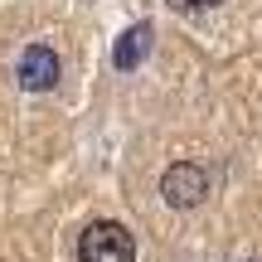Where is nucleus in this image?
<instances>
[{"mask_svg": "<svg viewBox=\"0 0 262 262\" xmlns=\"http://www.w3.org/2000/svg\"><path fill=\"white\" fill-rule=\"evenodd\" d=\"M19 88H29V93H49V88L58 83V54L49 44H29L25 54H19Z\"/></svg>", "mask_w": 262, "mask_h": 262, "instance_id": "3", "label": "nucleus"}, {"mask_svg": "<svg viewBox=\"0 0 262 262\" xmlns=\"http://www.w3.org/2000/svg\"><path fill=\"white\" fill-rule=\"evenodd\" d=\"M160 194H165L170 209H194L199 199L209 194V170L194 165V160H175V165L160 175Z\"/></svg>", "mask_w": 262, "mask_h": 262, "instance_id": "2", "label": "nucleus"}, {"mask_svg": "<svg viewBox=\"0 0 262 262\" xmlns=\"http://www.w3.org/2000/svg\"><path fill=\"white\" fill-rule=\"evenodd\" d=\"M175 10H204V5H219V0H170Z\"/></svg>", "mask_w": 262, "mask_h": 262, "instance_id": "5", "label": "nucleus"}, {"mask_svg": "<svg viewBox=\"0 0 262 262\" xmlns=\"http://www.w3.org/2000/svg\"><path fill=\"white\" fill-rule=\"evenodd\" d=\"M146 49H150V25H131L122 39H117V54H112V63L122 68V73H131V68L146 58Z\"/></svg>", "mask_w": 262, "mask_h": 262, "instance_id": "4", "label": "nucleus"}, {"mask_svg": "<svg viewBox=\"0 0 262 262\" xmlns=\"http://www.w3.org/2000/svg\"><path fill=\"white\" fill-rule=\"evenodd\" d=\"M78 262H136V238L117 219H97L78 233Z\"/></svg>", "mask_w": 262, "mask_h": 262, "instance_id": "1", "label": "nucleus"}]
</instances>
